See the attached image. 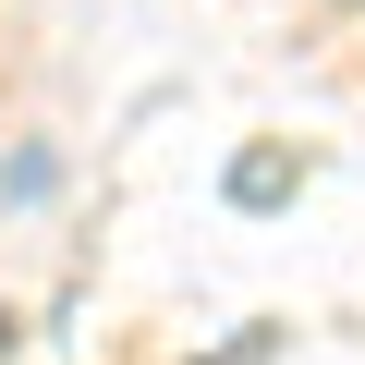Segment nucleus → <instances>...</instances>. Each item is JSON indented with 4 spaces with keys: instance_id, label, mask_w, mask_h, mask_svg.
I'll use <instances>...</instances> for the list:
<instances>
[{
    "instance_id": "nucleus-1",
    "label": "nucleus",
    "mask_w": 365,
    "mask_h": 365,
    "mask_svg": "<svg viewBox=\"0 0 365 365\" xmlns=\"http://www.w3.org/2000/svg\"><path fill=\"white\" fill-rule=\"evenodd\" d=\"M0 353H13V304H0Z\"/></svg>"
}]
</instances>
